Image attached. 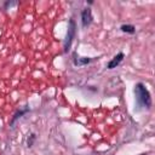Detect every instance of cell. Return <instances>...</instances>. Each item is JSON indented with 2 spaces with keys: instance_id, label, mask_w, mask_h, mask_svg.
<instances>
[{
  "instance_id": "obj_1",
  "label": "cell",
  "mask_w": 155,
  "mask_h": 155,
  "mask_svg": "<svg viewBox=\"0 0 155 155\" xmlns=\"http://www.w3.org/2000/svg\"><path fill=\"white\" fill-rule=\"evenodd\" d=\"M134 93H136V101L139 107L149 109L151 107V97L148 91V88L143 84H137L134 86Z\"/></svg>"
},
{
  "instance_id": "obj_2",
  "label": "cell",
  "mask_w": 155,
  "mask_h": 155,
  "mask_svg": "<svg viewBox=\"0 0 155 155\" xmlns=\"http://www.w3.org/2000/svg\"><path fill=\"white\" fill-rule=\"evenodd\" d=\"M75 31H76V25H75V22L73 19L69 21V25H68V31H67V36H65V40H64V52H68L70 46H71V42L75 38Z\"/></svg>"
},
{
  "instance_id": "obj_3",
  "label": "cell",
  "mask_w": 155,
  "mask_h": 155,
  "mask_svg": "<svg viewBox=\"0 0 155 155\" xmlns=\"http://www.w3.org/2000/svg\"><path fill=\"white\" fill-rule=\"evenodd\" d=\"M92 12H91V8H84L82 12H81V23H82V27L86 28L88 27L91 23H92Z\"/></svg>"
},
{
  "instance_id": "obj_4",
  "label": "cell",
  "mask_w": 155,
  "mask_h": 155,
  "mask_svg": "<svg viewBox=\"0 0 155 155\" xmlns=\"http://www.w3.org/2000/svg\"><path fill=\"white\" fill-rule=\"evenodd\" d=\"M124 59V53L122 52H120V53H117L109 63H108V65H107V68L108 69H114V68H116L120 63H121V61Z\"/></svg>"
},
{
  "instance_id": "obj_5",
  "label": "cell",
  "mask_w": 155,
  "mask_h": 155,
  "mask_svg": "<svg viewBox=\"0 0 155 155\" xmlns=\"http://www.w3.org/2000/svg\"><path fill=\"white\" fill-rule=\"evenodd\" d=\"M91 61H92V58H90V57H74V64L78 67L85 65V64L90 63Z\"/></svg>"
},
{
  "instance_id": "obj_6",
  "label": "cell",
  "mask_w": 155,
  "mask_h": 155,
  "mask_svg": "<svg viewBox=\"0 0 155 155\" xmlns=\"http://www.w3.org/2000/svg\"><path fill=\"white\" fill-rule=\"evenodd\" d=\"M120 29H121L124 33H130V34H133L134 30H136V28H134L132 24H124V25H121Z\"/></svg>"
},
{
  "instance_id": "obj_7",
  "label": "cell",
  "mask_w": 155,
  "mask_h": 155,
  "mask_svg": "<svg viewBox=\"0 0 155 155\" xmlns=\"http://www.w3.org/2000/svg\"><path fill=\"white\" fill-rule=\"evenodd\" d=\"M27 111H28V108H25V109H23V110H19V111H17V113L13 115V117H12V120H11L10 125H12V124H13V122H15V121L18 119V117H21V116H22L23 114H25Z\"/></svg>"
}]
</instances>
